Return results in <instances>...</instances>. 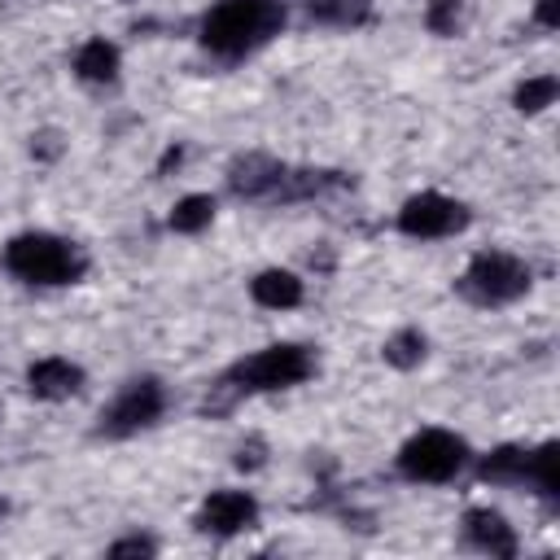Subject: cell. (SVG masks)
Wrapping results in <instances>:
<instances>
[{
	"label": "cell",
	"instance_id": "obj_22",
	"mask_svg": "<svg viewBox=\"0 0 560 560\" xmlns=\"http://www.w3.org/2000/svg\"><path fill=\"white\" fill-rule=\"evenodd\" d=\"M262 442L258 438H249V442H241L236 446V468H245V472H254V468H262Z\"/></svg>",
	"mask_w": 560,
	"mask_h": 560
},
{
	"label": "cell",
	"instance_id": "obj_1",
	"mask_svg": "<svg viewBox=\"0 0 560 560\" xmlns=\"http://www.w3.org/2000/svg\"><path fill=\"white\" fill-rule=\"evenodd\" d=\"M284 0H214L197 22V44L219 61H241L284 31Z\"/></svg>",
	"mask_w": 560,
	"mask_h": 560
},
{
	"label": "cell",
	"instance_id": "obj_15",
	"mask_svg": "<svg viewBox=\"0 0 560 560\" xmlns=\"http://www.w3.org/2000/svg\"><path fill=\"white\" fill-rule=\"evenodd\" d=\"M306 18L319 22V26H332V31H359L372 22L376 13V0H302Z\"/></svg>",
	"mask_w": 560,
	"mask_h": 560
},
{
	"label": "cell",
	"instance_id": "obj_2",
	"mask_svg": "<svg viewBox=\"0 0 560 560\" xmlns=\"http://www.w3.org/2000/svg\"><path fill=\"white\" fill-rule=\"evenodd\" d=\"M0 267L22 284L61 289V284H79L88 276V254L57 232H18L4 241Z\"/></svg>",
	"mask_w": 560,
	"mask_h": 560
},
{
	"label": "cell",
	"instance_id": "obj_8",
	"mask_svg": "<svg viewBox=\"0 0 560 560\" xmlns=\"http://www.w3.org/2000/svg\"><path fill=\"white\" fill-rule=\"evenodd\" d=\"M262 508L254 499V490H241V486H223V490H210L192 516L197 534H210V538H236V534H249L258 525Z\"/></svg>",
	"mask_w": 560,
	"mask_h": 560
},
{
	"label": "cell",
	"instance_id": "obj_21",
	"mask_svg": "<svg viewBox=\"0 0 560 560\" xmlns=\"http://www.w3.org/2000/svg\"><path fill=\"white\" fill-rule=\"evenodd\" d=\"M105 551L109 556H158V542L149 534H127V538H114Z\"/></svg>",
	"mask_w": 560,
	"mask_h": 560
},
{
	"label": "cell",
	"instance_id": "obj_23",
	"mask_svg": "<svg viewBox=\"0 0 560 560\" xmlns=\"http://www.w3.org/2000/svg\"><path fill=\"white\" fill-rule=\"evenodd\" d=\"M534 22L542 26V31H556V0H534Z\"/></svg>",
	"mask_w": 560,
	"mask_h": 560
},
{
	"label": "cell",
	"instance_id": "obj_6",
	"mask_svg": "<svg viewBox=\"0 0 560 560\" xmlns=\"http://www.w3.org/2000/svg\"><path fill=\"white\" fill-rule=\"evenodd\" d=\"M166 416V385L158 376H131L96 416V438L127 442Z\"/></svg>",
	"mask_w": 560,
	"mask_h": 560
},
{
	"label": "cell",
	"instance_id": "obj_14",
	"mask_svg": "<svg viewBox=\"0 0 560 560\" xmlns=\"http://www.w3.org/2000/svg\"><path fill=\"white\" fill-rule=\"evenodd\" d=\"M525 472H529V446L503 442L486 455H477V477L486 486H503V490H525Z\"/></svg>",
	"mask_w": 560,
	"mask_h": 560
},
{
	"label": "cell",
	"instance_id": "obj_18",
	"mask_svg": "<svg viewBox=\"0 0 560 560\" xmlns=\"http://www.w3.org/2000/svg\"><path fill=\"white\" fill-rule=\"evenodd\" d=\"M424 354H429V337H424L420 328H398V332H389L385 346H381V359H385L389 368H398V372L420 368Z\"/></svg>",
	"mask_w": 560,
	"mask_h": 560
},
{
	"label": "cell",
	"instance_id": "obj_20",
	"mask_svg": "<svg viewBox=\"0 0 560 560\" xmlns=\"http://www.w3.org/2000/svg\"><path fill=\"white\" fill-rule=\"evenodd\" d=\"M424 26L433 35H442V39L459 35V26H464V0H429L424 4Z\"/></svg>",
	"mask_w": 560,
	"mask_h": 560
},
{
	"label": "cell",
	"instance_id": "obj_24",
	"mask_svg": "<svg viewBox=\"0 0 560 560\" xmlns=\"http://www.w3.org/2000/svg\"><path fill=\"white\" fill-rule=\"evenodd\" d=\"M4 516H9V503H4V499H0V521H4Z\"/></svg>",
	"mask_w": 560,
	"mask_h": 560
},
{
	"label": "cell",
	"instance_id": "obj_10",
	"mask_svg": "<svg viewBox=\"0 0 560 560\" xmlns=\"http://www.w3.org/2000/svg\"><path fill=\"white\" fill-rule=\"evenodd\" d=\"M88 385V372L66 354H44L26 368V394L39 402H66Z\"/></svg>",
	"mask_w": 560,
	"mask_h": 560
},
{
	"label": "cell",
	"instance_id": "obj_7",
	"mask_svg": "<svg viewBox=\"0 0 560 560\" xmlns=\"http://www.w3.org/2000/svg\"><path fill=\"white\" fill-rule=\"evenodd\" d=\"M468 223H472L468 206L459 197L438 192V188H424V192L407 197L394 214V228L411 241H446V236H459Z\"/></svg>",
	"mask_w": 560,
	"mask_h": 560
},
{
	"label": "cell",
	"instance_id": "obj_17",
	"mask_svg": "<svg viewBox=\"0 0 560 560\" xmlns=\"http://www.w3.org/2000/svg\"><path fill=\"white\" fill-rule=\"evenodd\" d=\"M214 197L210 192H188V197H179L175 206H171V214H166V228L171 232H179V236H197V232H206L210 223H214Z\"/></svg>",
	"mask_w": 560,
	"mask_h": 560
},
{
	"label": "cell",
	"instance_id": "obj_16",
	"mask_svg": "<svg viewBox=\"0 0 560 560\" xmlns=\"http://www.w3.org/2000/svg\"><path fill=\"white\" fill-rule=\"evenodd\" d=\"M525 490H534L538 499L556 503L560 499V442H538L529 446V472H525Z\"/></svg>",
	"mask_w": 560,
	"mask_h": 560
},
{
	"label": "cell",
	"instance_id": "obj_12",
	"mask_svg": "<svg viewBox=\"0 0 560 560\" xmlns=\"http://www.w3.org/2000/svg\"><path fill=\"white\" fill-rule=\"evenodd\" d=\"M70 70H74V79H79V83H92V88H109V83H118V70H122V52H118V44H114V39H105V35H92V39H83V44L74 48V57H70Z\"/></svg>",
	"mask_w": 560,
	"mask_h": 560
},
{
	"label": "cell",
	"instance_id": "obj_4",
	"mask_svg": "<svg viewBox=\"0 0 560 560\" xmlns=\"http://www.w3.org/2000/svg\"><path fill=\"white\" fill-rule=\"evenodd\" d=\"M455 289H459L464 302L486 306V311L512 306V302H521L534 289V267L521 254H512V249H481L459 271Z\"/></svg>",
	"mask_w": 560,
	"mask_h": 560
},
{
	"label": "cell",
	"instance_id": "obj_13",
	"mask_svg": "<svg viewBox=\"0 0 560 560\" xmlns=\"http://www.w3.org/2000/svg\"><path fill=\"white\" fill-rule=\"evenodd\" d=\"M249 298L262 311H293L306 298V280L298 271H289V267H267V271H258L249 280Z\"/></svg>",
	"mask_w": 560,
	"mask_h": 560
},
{
	"label": "cell",
	"instance_id": "obj_3",
	"mask_svg": "<svg viewBox=\"0 0 560 560\" xmlns=\"http://www.w3.org/2000/svg\"><path fill=\"white\" fill-rule=\"evenodd\" d=\"M319 372V354L302 341H271L245 359H236L228 372H223V389L236 398V394H276V389H293V385H306L311 376Z\"/></svg>",
	"mask_w": 560,
	"mask_h": 560
},
{
	"label": "cell",
	"instance_id": "obj_11",
	"mask_svg": "<svg viewBox=\"0 0 560 560\" xmlns=\"http://www.w3.org/2000/svg\"><path fill=\"white\" fill-rule=\"evenodd\" d=\"M464 542L472 547V551H481V556H490V560H512L516 556V529L508 525V516L503 512H494V508H468L464 512Z\"/></svg>",
	"mask_w": 560,
	"mask_h": 560
},
{
	"label": "cell",
	"instance_id": "obj_19",
	"mask_svg": "<svg viewBox=\"0 0 560 560\" xmlns=\"http://www.w3.org/2000/svg\"><path fill=\"white\" fill-rule=\"evenodd\" d=\"M556 92H560V79H556L551 70H547V74H529V79L516 83L512 105H516L521 114H542L547 105H556Z\"/></svg>",
	"mask_w": 560,
	"mask_h": 560
},
{
	"label": "cell",
	"instance_id": "obj_5",
	"mask_svg": "<svg viewBox=\"0 0 560 560\" xmlns=\"http://www.w3.org/2000/svg\"><path fill=\"white\" fill-rule=\"evenodd\" d=\"M468 459H472V451H468V442H464L459 433L429 424V429L411 433V438L398 446L394 468H398V477L411 481V486H442V481H455V477L468 468Z\"/></svg>",
	"mask_w": 560,
	"mask_h": 560
},
{
	"label": "cell",
	"instance_id": "obj_9",
	"mask_svg": "<svg viewBox=\"0 0 560 560\" xmlns=\"http://www.w3.org/2000/svg\"><path fill=\"white\" fill-rule=\"evenodd\" d=\"M284 162L267 158V153H241L228 166V188L241 201H280V184H284Z\"/></svg>",
	"mask_w": 560,
	"mask_h": 560
}]
</instances>
